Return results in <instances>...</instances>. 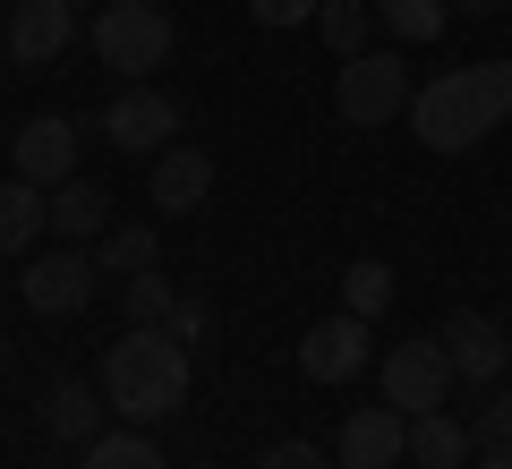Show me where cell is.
Listing matches in <instances>:
<instances>
[{"label": "cell", "instance_id": "obj_1", "mask_svg": "<svg viewBox=\"0 0 512 469\" xmlns=\"http://www.w3.org/2000/svg\"><path fill=\"white\" fill-rule=\"evenodd\" d=\"M495 120H512V60H470L410 94V128L427 154H470L478 137H495Z\"/></svg>", "mask_w": 512, "mask_h": 469}, {"label": "cell", "instance_id": "obj_2", "mask_svg": "<svg viewBox=\"0 0 512 469\" xmlns=\"http://www.w3.org/2000/svg\"><path fill=\"white\" fill-rule=\"evenodd\" d=\"M103 401L128 427H163L188 410V342H171L163 325H128V342L103 350Z\"/></svg>", "mask_w": 512, "mask_h": 469}, {"label": "cell", "instance_id": "obj_3", "mask_svg": "<svg viewBox=\"0 0 512 469\" xmlns=\"http://www.w3.org/2000/svg\"><path fill=\"white\" fill-rule=\"evenodd\" d=\"M171 43H180V26H171L163 0H103V18H94V60H103V69H120L128 86L163 69Z\"/></svg>", "mask_w": 512, "mask_h": 469}, {"label": "cell", "instance_id": "obj_4", "mask_svg": "<svg viewBox=\"0 0 512 469\" xmlns=\"http://www.w3.org/2000/svg\"><path fill=\"white\" fill-rule=\"evenodd\" d=\"M333 111H342L350 128H384L410 111V60L402 52H359L342 60V77H333Z\"/></svg>", "mask_w": 512, "mask_h": 469}, {"label": "cell", "instance_id": "obj_5", "mask_svg": "<svg viewBox=\"0 0 512 469\" xmlns=\"http://www.w3.org/2000/svg\"><path fill=\"white\" fill-rule=\"evenodd\" d=\"M103 145H120V154H163V145H180V103H171L154 77H137V86H120L103 103Z\"/></svg>", "mask_w": 512, "mask_h": 469}, {"label": "cell", "instance_id": "obj_6", "mask_svg": "<svg viewBox=\"0 0 512 469\" xmlns=\"http://www.w3.org/2000/svg\"><path fill=\"white\" fill-rule=\"evenodd\" d=\"M453 359H444V342L436 333H419V342H393L384 350V401L402 418H427V410H444V393H453Z\"/></svg>", "mask_w": 512, "mask_h": 469}, {"label": "cell", "instance_id": "obj_7", "mask_svg": "<svg viewBox=\"0 0 512 469\" xmlns=\"http://www.w3.org/2000/svg\"><path fill=\"white\" fill-rule=\"evenodd\" d=\"M94 256L86 248H52L35 256V265H18V299L35 307V316H77V307H94Z\"/></svg>", "mask_w": 512, "mask_h": 469}, {"label": "cell", "instance_id": "obj_8", "mask_svg": "<svg viewBox=\"0 0 512 469\" xmlns=\"http://www.w3.org/2000/svg\"><path fill=\"white\" fill-rule=\"evenodd\" d=\"M367 367V316H325V325H308L299 333V376L308 384H350Z\"/></svg>", "mask_w": 512, "mask_h": 469}, {"label": "cell", "instance_id": "obj_9", "mask_svg": "<svg viewBox=\"0 0 512 469\" xmlns=\"http://www.w3.org/2000/svg\"><path fill=\"white\" fill-rule=\"evenodd\" d=\"M436 342H444V359H453V376L461 384H504V359H512V342H504V325L495 316H444L436 325Z\"/></svg>", "mask_w": 512, "mask_h": 469}, {"label": "cell", "instance_id": "obj_10", "mask_svg": "<svg viewBox=\"0 0 512 469\" xmlns=\"http://www.w3.org/2000/svg\"><path fill=\"white\" fill-rule=\"evenodd\" d=\"M333 461H342V469H393V461H410V418L393 410V401H384V410H350Z\"/></svg>", "mask_w": 512, "mask_h": 469}, {"label": "cell", "instance_id": "obj_11", "mask_svg": "<svg viewBox=\"0 0 512 469\" xmlns=\"http://www.w3.org/2000/svg\"><path fill=\"white\" fill-rule=\"evenodd\" d=\"M214 197V154L205 145H163L154 154V180H146V205L154 214H197Z\"/></svg>", "mask_w": 512, "mask_h": 469}, {"label": "cell", "instance_id": "obj_12", "mask_svg": "<svg viewBox=\"0 0 512 469\" xmlns=\"http://www.w3.org/2000/svg\"><path fill=\"white\" fill-rule=\"evenodd\" d=\"M69 35H77V0H18V9H9V60H18V69L60 60Z\"/></svg>", "mask_w": 512, "mask_h": 469}, {"label": "cell", "instance_id": "obj_13", "mask_svg": "<svg viewBox=\"0 0 512 469\" xmlns=\"http://www.w3.org/2000/svg\"><path fill=\"white\" fill-rule=\"evenodd\" d=\"M103 418H111V401H103V384H86V376H60L52 393H43V435H52V444L86 452L94 435H111Z\"/></svg>", "mask_w": 512, "mask_h": 469}, {"label": "cell", "instance_id": "obj_14", "mask_svg": "<svg viewBox=\"0 0 512 469\" xmlns=\"http://www.w3.org/2000/svg\"><path fill=\"white\" fill-rule=\"evenodd\" d=\"M18 180H35V188L77 180V120L43 111V120H26V128H18Z\"/></svg>", "mask_w": 512, "mask_h": 469}, {"label": "cell", "instance_id": "obj_15", "mask_svg": "<svg viewBox=\"0 0 512 469\" xmlns=\"http://www.w3.org/2000/svg\"><path fill=\"white\" fill-rule=\"evenodd\" d=\"M52 231V188H35V180H0V256H26L35 239Z\"/></svg>", "mask_w": 512, "mask_h": 469}, {"label": "cell", "instance_id": "obj_16", "mask_svg": "<svg viewBox=\"0 0 512 469\" xmlns=\"http://www.w3.org/2000/svg\"><path fill=\"white\" fill-rule=\"evenodd\" d=\"M52 231L69 239V248L103 239V231H111V197H103L94 180H60V188H52Z\"/></svg>", "mask_w": 512, "mask_h": 469}, {"label": "cell", "instance_id": "obj_17", "mask_svg": "<svg viewBox=\"0 0 512 469\" xmlns=\"http://www.w3.org/2000/svg\"><path fill=\"white\" fill-rule=\"evenodd\" d=\"M470 444H478V435L461 427V418H444V410L410 418V461H419V469H470Z\"/></svg>", "mask_w": 512, "mask_h": 469}, {"label": "cell", "instance_id": "obj_18", "mask_svg": "<svg viewBox=\"0 0 512 469\" xmlns=\"http://www.w3.org/2000/svg\"><path fill=\"white\" fill-rule=\"evenodd\" d=\"M86 469H171V461L154 452V427H111L86 444Z\"/></svg>", "mask_w": 512, "mask_h": 469}, {"label": "cell", "instance_id": "obj_19", "mask_svg": "<svg viewBox=\"0 0 512 469\" xmlns=\"http://www.w3.org/2000/svg\"><path fill=\"white\" fill-rule=\"evenodd\" d=\"M316 35H325L342 60H359L367 35H376V0H325V9H316Z\"/></svg>", "mask_w": 512, "mask_h": 469}, {"label": "cell", "instance_id": "obj_20", "mask_svg": "<svg viewBox=\"0 0 512 469\" xmlns=\"http://www.w3.org/2000/svg\"><path fill=\"white\" fill-rule=\"evenodd\" d=\"M444 18H453V0H376V26H393L402 43H436Z\"/></svg>", "mask_w": 512, "mask_h": 469}, {"label": "cell", "instance_id": "obj_21", "mask_svg": "<svg viewBox=\"0 0 512 469\" xmlns=\"http://www.w3.org/2000/svg\"><path fill=\"white\" fill-rule=\"evenodd\" d=\"M342 307H350V316H367V325H376L384 307H393V265H376V256H359V265L342 273Z\"/></svg>", "mask_w": 512, "mask_h": 469}, {"label": "cell", "instance_id": "obj_22", "mask_svg": "<svg viewBox=\"0 0 512 469\" xmlns=\"http://www.w3.org/2000/svg\"><path fill=\"white\" fill-rule=\"evenodd\" d=\"M94 265H103V273H146L154 265V231H146V222H111L103 248H94Z\"/></svg>", "mask_w": 512, "mask_h": 469}, {"label": "cell", "instance_id": "obj_23", "mask_svg": "<svg viewBox=\"0 0 512 469\" xmlns=\"http://www.w3.org/2000/svg\"><path fill=\"white\" fill-rule=\"evenodd\" d=\"M171 282H163V265H146V273H128V325H171Z\"/></svg>", "mask_w": 512, "mask_h": 469}, {"label": "cell", "instance_id": "obj_24", "mask_svg": "<svg viewBox=\"0 0 512 469\" xmlns=\"http://www.w3.org/2000/svg\"><path fill=\"white\" fill-rule=\"evenodd\" d=\"M478 435H487V444H512V384H487V410H478Z\"/></svg>", "mask_w": 512, "mask_h": 469}, {"label": "cell", "instance_id": "obj_25", "mask_svg": "<svg viewBox=\"0 0 512 469\" xmlns=\"http://www.w3.org/2000/svg\"><path fill=\"white\" fill-rule=\"evenodd\" d=\"M325 0H248V18L256 26H299V18H316Z\"/></svg>", "mask_w": 512, "mask_h": 469}, {"label": "cell", "instance_id": "obj_26", "mask_svg": "<svg viewBox=\"0 0 512 469\" xmlns=\"http://www.w3.org/2000/svg\"><path fill=\"white\" fill-rule=\"evenodd\" d=\"M256 469H342V461H325L316 444H299V435H291V444H274V452H265Z\"/></svg>", "mask_w": 512, "mask_h": 469}, {"label": "cell", "instance_id": "obj_27", "mask_svg": "<svg viewBox=\"0 0 512 469\" xmlns=\"http://www.w3.org/2000/svg\"><path fill=\"white\" fill-rule=\"evenodd\" d=\"M163 333H171V342H205V307H197V299H180V307H171V325H163Z\"/></svg>", "mask_w": 512, "mask_h": 469}, {"label": "cell", "instance_id": "obj_28", "mask_svg": "<svg viewBox=\"0 0 512 469\" xmlns=\"http://www.w3.org/2000/svg\"><path fill=\"white\" fill-rule=\"evenodd\" d=\"M478 469H512V444H487V452H478Z\"/></svg>", "mask_w": 512, "mask_h": 469}, {"label": "cell", "instance_id": "obj_29", "mask_svg": "<svg viewBox=\"0 0 512 469\" xmlns=\"http://www.w3.org/2000/svg\"><path fill=\"white\" fill-rule=\"evenodd\" d=\"M461 18H495V9H504V0H453Z\"/></svg>", "mask_w": 512, "mask_h": 469}, {"label": "cell", "instance_id": "obj_30", "mask_svg": "<svg viewBox=\"0 0 512 469\" xmlns=\"http://www.w3.org/2000/svg\"><path fill=\"white\" fill-rule=\"evenodd\" d=\"M0 290H9V273H0Z\"/></svg>", "mask_w": 512, "mask_h": 469}, {"label": "cell", "instance_id": "obj_31", "mask_svg": "<svg viewBox=\"0 0 512 469\" xmlns=\"http://www.w3.org/2000/svg\"><path fill=\"white\" fill-rule=\"evenodd\" d=\"M504 9H512V0H504Z\"/></svg>", "mask_w": 512, "mask_h": 469}]
</instances>
